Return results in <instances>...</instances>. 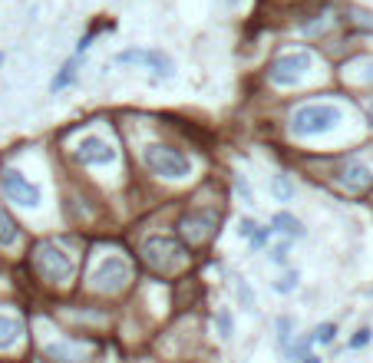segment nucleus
Returning <instances> with one entry per match:
<instances>
[{
    "label": "nucleus",
    "mask_w": 373,
    "mask_h": 363,
    "mask_svg": "<svg viewBox=\"0 0 373 363\" xmlns=\"http://www.w3.org/2000/svg\"><path fill=\"white\" fill-rule=\"evenodd\" d=\"M215 225H218L215 212H189L185 218H182V238H185L189 244H202L218 231Z\"/></svg>",
    "instance_id": "obj_11"
},
{
    "label": "nucleus",
    "mask_w": 373,
    "mask_h": 363,
    "mask_svg": "<svg viewBox=\"0 0 373 363\" xmlns=\"http://www.w3.org/2000/svg\"><path fill=\"white\" fill-rule=\"evenodd\" d=\"M215 320H218V337H222V340H228V337H231V333H235V324H231V314H228V311H218V314H215Z\"/></svg>",
    "instance_id": "obj_21"
},
{
    "label": "nucleus",
    "mask_w": 373,
    "mask_h": 363,
    "mask_svg": "<svg viewBox=\"0 0 373 363\" xmlns=\"http://www.w3.org/2000/svg\"><path fill=\"white\" fill-rule=\"evenodd\" d=\"M17 242H20V228H17V222L10 218V212L0 208V248H14Z\"/></svg>",
    "instance_id": "obj_16"
},
{
    "label": "nucleus",
    "mask_w": 373,
    "mask_h": 363,
    "mask_svg": "<svg viewBox=\"0 0 373 363\" xmlns=\"http://www.w3.org/2000/svg\"><path fill=\"white\" fill-rule=\"evenodd\" d=\"M73 79H76V60H70V63H66V66L60 70V76H57V79L50 83V90L60 92V90H66V86H70Z\"/></svg>",
    "instance_id": "obj_18"
},
{
    "label": "nucleus",
    "mask_w": 373,
    "mask_h": 363,
    "mask_svg": "<svg viewBox=\"0 0 373 363\" xmlns=\"http://www.w3.org/2000/svg\"><path fill=\"white\" fill-rule=\"evenodd\" d=\"M311 66H314L311 50H291V53H284V57H278V60L271 63L268 79L274 86H298Z\"/></svg>",
    "instance_id": "obj_5"
},
{
    "label": "nucleus",
    "mask_w": 373,
    "mask_h": 363,
    "mask_svg": "<svg viewBox=\"0 0 373 363\" xmlns=\"http://www.w3.org/2000/svg\"><path fill=\"white\" fill-rule=\"evenodd\" d=\"M370 337H373V331H370V327H360V331L354 333V337H350V344H347V347H350V350L367 347V344H370Z\"/></svg>",
    "instance_id": "obj_23"
},
{
    "label": "nucleus",
    "mask_w": 373,
    "mask_h": 363,
    "mask_svg": "<svg viewBox=\"0 0 373 363\" xmlns=\"http://www.w3.org/2000/svg\"><path fill=\"white\" fill-rule=\"evenodd\" d=\"M287 251H291V238H287V242H281V244H274L268 255H271V261H274V264H284V261H287Z\"/></svg>",
    "instance_id": "obj_25"
},
{
    "label": "nucleus",
    "mask_w": 373,
    "mask_h": 363,
    "mask_svg": "<svg viewBox=\"0 0 373 363\" xmlns=\"http://www.w3.org/2000/svg\"><path fill=\"white\" fill-rule=\"evenodd\" d=\"M235 188H238V195L245 198V202H248V205H254V195H251V185H248V182L241 179L238 175V182H235Z\"/></svg>",
    "instance_id": "obj_28"
},
{
    "label": "nucleus",
    "mask_w": 373,
    "mask_h": 363,
    "mask_svg": "<svg viewBox=\"0 0 373 363\" xmlns=\"http://www.w3.org/2000/svg\"><path fill=\"white\" fill-rule=\"evenodd\" d=\"M23 340V320L14 314H0V350H14Z\"/></svg>",
    "instance_id": "obj_12"
},
{
    "label": "nucleus",
    "mask_w": 373,
    "mask_h": 363,
    "mask_svg": "<svg viewBox=\"0 0 373 363\" xmlns=\"http://www.w3.org/2000/svg\"><path fill=\"white\" fill-rule=\"evenodd\" d=\"M46 357L53 363H86V350L79 344H50Z\"/></svg>",
    "instance_id": "obj_13"
},
{
    "label": "nucleus",
    "mask_w": 373,
    "mask_h": 363,
    "mask_svg": "<svg viewBox=\"0 0 373 363\" xmlns=\"http://www.w3.org/2000/svg\"><path fill=\"white\" fill-rule=\"evenodd\" d=\"M298 281H300V274H298V271H287V274L281 277V281L274 284V291H278V294H291V291L298 288Z\"/></svg>",
    "instance_id": "obj_22"
},
{
    "label": "nucleus",
    "mask_w": 373,
    "mask_h": 363,
    "mask_svg": "<svg viewBox=\"0 0 373 363\" xmlns=\"http://www.w3.org/2000/svg\"><path fill=\"white\" fill-rule=\"evenodd\" d=\"M271 235H274V228H258V231L251 235V248H261V244H268Z\"/></svg>",
    "instance_id": "obj_27"
},
{
    "label": "nucleus",
    "mask_w": 373,
    "mask_h": 363,
    "mask_svg": "<svg viewBox=\"0 0 373 363\" xmlns=\"http://www.w3.org/2000/svg\"><path fill=\"white\" fill-rule=\"evenodd\" d=\"M76 159L83 166H113L116 162V149L103 136H83L79 146H76Z\"/></svg>",
    "instance_id": "obj_10"
},
{
    "label": "nucleus",
    "mask_w": 373,
    "mask_h": 363,
    "mask_svg": "<svg viewBox=\"0 0 373 363\" xmlns=\"http://www.w3.org/2000/svg\"><path fill=\"white\" fill-rule=\"evenodd\" d=\"M334 337H337V324H321V327L311 333V344H330Z\"/></svg>",
    "instance_id": "obj_20"
},
{
    "label": "nucleus",
    "mask_w": 373,
    "mask_h": 363,
    "mask_svg": "<svg viewBox=\"0 0 373 363\" xmlns=\"http://www.w3.org/2000/svg\"><path fill=\"white\" fill-rule=\"evenodd\" d=\"M300 363H321V357H311V353H307V357H304Z\"/></svg>",
    "instance_id": "obj_31"
},
{
    "label": "nucleus",
    "mask_w": 373,
    "mask_h": 363,
    "mask_svg": "<svg viewBox=\"0 0 373 363\" xmlns=\"http://www.w3.org/2000/svg\"><path fill=\"white\" fill-rule=\"evenodd\" d=\"M341 119H343V109L337 106V103H307V106L294 109V116H291V133L298 139L321 136V133H330Z\"/></svg>",
    "instance_id": "obj_1"
},
{
    "label": "nucleus",
    "mask_w": 373,
    "mask_h": 363,
    "mask_svg": "<svg viewBox=\"0 0 373 363\" xmlns=\"http://www.w3.org/2000/svg\"><path fill=\"white\" fill-rule=\"evenodd\" d=\"M0 63H3V53H0Z\"/></svg>",
    "instance_id": "obj_34"
},
{
    "label": "nucleus",
    "mask_w": 373,
    "mask_h": 363,
    "mask_svg": "<svg viewBox=\"0 0 373 363\" xmlns=\"http://www.w3.org/2000/svg\"><path fill=\"white\" fill-rule=\"evenodd\" d=\"M116 63H139V66H149L155 76H162V79H172L175 76V63L165 57L162 50H122Z\"/></svg>",
    "instance_id": "obj_9"
},
{
    "label": "nucleus",
    "mask_w": 373,
    "mask_h": 363,
    "mask_svg": "<svg viewBox=\"0 0 373 363\" xmlns=\"http://www.w3.org/2000/svg\"><path fill=\"white\" fill-rule=\"evenodd\" d=\"M337 185H341L343 192H350V195H360V192H367L373 185V168L357 159V155H350L347 162L341 166V175H337Z\"/></svg>",
    "instance_id": "obj_8"
},
{
    "label": "nucleus",
    "mask_w": 373,
    "mask_h": 363,
    "mask_svg": "<svg viewBox=\"0 0 373 363\" xmlns=\"http://www.w3.org/2000/svg\"><path fill=\"white\" fill-rule=\"evenodd\" d=\"M254 231H258V225H254L251 218H241L238 222V238H251Z\"/></svg>",
    "instance_id": "obj_29"
},
{
    "label": "nucleus",
    "mask_w": 373,
    "mask_h": 363,
    "mask_svg": "<svg viewBox=\"0 0 373 363\" xmlns=\"http://www.w3.org/2000/svg\"><path fill=\"white\" fill-rule=\"evenodd\" d=\"M235 294H238V301L245 304V311H254V294H251V288H248L245 277H235Z\"/></svg>",
    "instance_id": "obj_19"
},
{
    "label": "nucleus",
    "mask_w": 373,
    "mask_h": 363,
    "mask_svg": "<svg viewBox=\"0 0 373 363\" xmlns=\"http://www.w3.org/2000/svg\"><path fill=\"white\" fill-rule=\"evenodd\" d=\"M271 228H274V231H284V235H287L291 242H294V238H304V225H300L294 215H287V212H278V215H274Z\"/></svg>",
    "instance_id": "obj_14"
},
{
    "label": "nucleus",
    "mask_w": 373,
    "mask_h": 363,
    "mask_svg": "<svg viewBox=\"0 0 373 363\" xmlns=\"http://www.w3.org/2000/svg\"><path fill=\"white\" fill-rule=\"evenodd\" d=\"M367 119H370V126H373V99H370V109H367Z\"/></svg>",
    "instance_id": "obj_32"
},
{
    "label": "nucleus",
    "mask_w": 373,
    "mask_h": 363,
    "mask_svg": "<svg viewBox=\"0 0 373 363\" xmlns=\"http://www.w3.org/2000/svg\"><path fill=\"white\" fill-rule=\"evenodd\" d=\"M142 162H146V168H149L152 175L169 179V182H179L192 175L189 155H182L179 149H169V146H159V142H152V146L142 149Z\"/></svg>",
    "instance_id": "obj_3"
},
{
    "label": "nucleus",
    "mask_w": 373,
    "mask_h": 363,
    "mask_svg": "<svg viewBox=\"0 0 373 363\" xmlns=\"http://www.w3.org/2000/svg\"><path fill=\"white\" fill-rule=\"evenodd\" d=\"M142 257L152 271L159 274H179L192 257H189V248L179 244L175 238H149L142 244Z\"/></svg>",
    "instance_id": "obj_2"
},
{
    "label": "nucleus",
    "mask_w": 373,
    "mask_h": 363,
    "mask_svg": "<svg viewBox=\"0 0 373 363\" xmlns=\"http://www.w3.org/2000/svg\"><path fill=\"white\" fill-rule=\"evenodd\" d=\"M0 188H3V195L10 198L14 205H23V208H37V205L44 202L40 185H33L30 179H23L17 168H3V172H0Z\"/></svg>",
    "instance_id": "obj_6"
},
{
    "label": "nucleus",
    "mask_w": 373,
    "mask_h": 363,
    "mask_svg": "<svg viewBox=\"0 0 373 363\" xmlns=\"http://www.w3.org/2000/svg\"><path fill=\"white\" fill-rule=\"evenodd\" d=\"M93 40H96V30H90L86 37H83V40H79V46H76V53H86V50L93 46Z\"/></svg>",
    "instance_id": "obj_30"
},
{
    "label": "nucleus",
    "mask_w": 373,
    "mask_h": 363,
    "mask_svg": "<svg viewBox=\"0 0 373 363\" xmlns=\"http://www.w3.org/2000/svg\"><path fill=\"white\" fill-rule=\"evenodd\" d=\"M271 192H274L278 202H291V198H294V185L287 182V175H274V182H271Z\"/></svg>",
    "instance_id": "obj_17"
},
{
    "label": "nucleus",
    "mask_w": 373,
    "mask_h": 363,
    "mask_svg": "<svg viewBox=\"0 0 373 363\" xmlns=\"http://www.w3.org/2000/svg\"><path fill=\"white\" fill-rule=\"evenodd\" d=\"M307 350H311V337H304V340H298V344H294V347L287 350V353H291V360H294V363H300L304 357H307Z\"/></svg>",
    "instance_id": "obj_24"
},
{
    "label": "nucleus",
    "mask_w": 373,
    "mask_h": 363,
    "mask_svg": "<svg viewBox=\"0 0 373 363\" xmlns=\"http://www.w3.org/2000/svg\"><path fill=\"white\" fill-rule=\"evenodd\" d=\"M33 268H37V274H40L44 281H50V284H70L73 274H76L73 257L66 255V251H60L57 244H40L37 255H33Z\"/></svg>",
    "instance_id": "obj_4"
},
{
    "label": "nucleus",
    "mask_w": 373,
    "mask_h": 363,
    "mask_svg": "<svg viewBox=\"0 0 373 363\" xmlns=\"http://www.w3.org/2000/svg\"><path fill=\"white\" fill-rule=\"evenodd\" d=\"M129 277H133V271H129V264L122 261V257H106V261H99V268L90 274V284L93 291H103V294H116V291H122L126 284H129Z\"/></svg>",
    "instance_id": "obj_7"
},
{
    "label": "nucleus",
    "mask_w": 373,
    "mask_h": 363,
    "mask_svg": "<svg viewBox=\"0 0 373 363\" xmlns=\"http://www.w3.org/2000/svg\"><path fill=\"white\" fill-rule=\"evenodd\" d=\"M228 3H238V0H228Z\"/></svg>",
    "instance_id": "obj_33"
},
{
    "label": "nucleus",
    "mask_w": 373,
    "mask_h": 363,
    "mask_svg": "<svg viewBox=\"0 0 373 363\" xmlns=\"http://www.w3.org/2000/svg\"><path fill=\"white\" fill-rule=\"evenodd\" d=\"M343 76H350L354 83H373V57H360L350 66H343Z\"/></svg>",
    "instance_id": "obj_15"
},
{
    "label": "nucleus",
    "mask_w": 373,
    "mask_h": 363,
    "mask_svg": "<svg viewBox=\"0 0 373 363\" xmlns=\"http://www.w3.org/2000/svg\"><path fill=\"white\" fill-rule=\"evenodd\" d=\"M287 340H291V317H281L278 320V344L287 347Z\"/></svg>",
    "instance_id": "obj_26"
}]
</instances>
